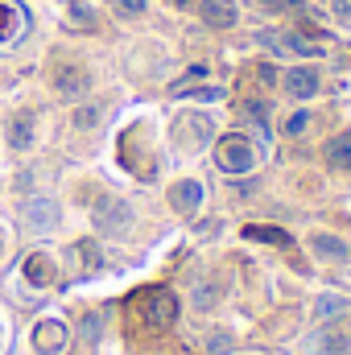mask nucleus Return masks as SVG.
<instances>
[{"label": "nucleus", "instance_id": "c756f323", "mask_svg": "<svg viewBox=\"0 0 351 355\" xmlns=\"http://www.w3.org/2000/svg\"><path fill=\"white\" fill-rule=\"evenodd\" d=\"M174 4H178V8H186V4H190V0H174Z\"/></svg>", "mask_w": 351, "mask_h": 355}, {"label": "nucleus", "instance_id": "b1692460", "mask_svg": "<svg viewBox=\"0 0 351 355\" xmlns=\"http://www.w3.org/2000/svg\"><path fill=\"white\" fill-rule=\"evenodd\" d=\"M268 12H302L306 8V0H261Z\"/></svg>", "mask_w": 351, "mask_h": 355}, {"label": "nucleus", "instance_id": "0eeeda50", "mask_svg": "<svg viewBox=\"0 0 351 355\" xmlns=\"http://www.w3.org/2000/svg\"><path fill=\"white\" fill-rule=\"evenodd\" d=\"M198 12H203V21H207L211 29H232V25L240 21L236 0H203V4H198Z\"/></svg>", "mask_w": 351, "mask_h": 355}, {"label": "nucleus", "instance_id": "f03ea898", "mask_svg": "<svg viewBox=\"0 0 351 355\" xmlns=\"http://www.w3.org/2000/svg\"><path fill=\"white\" fill-rule=\"evenodd\" d=\"M215 162L223 174H248L257 166V145L244 137V132H228L215 141Z\"/></svg>", "mask_w": 351, "mask_h": 355}, {"label": "nucleus", "instance_id": "393cba45", "mask_svg": "<svg viewBox=\"0 0 351 355\" xmlns=\"http://www.w3.org/2000/svg\"><path fill=\"white\" fill-rule=\"evenodd\" d=\"M67 17H71L79 29H91V25H95V12H91V8H83V4H71V12H67Z\"/></svg>", "mask_w": 351, "mask_h": 355}, {"label": "nucleus", "instance_id": "4468645a", "mask_svg": "<svg viewBox=\"0 0 351 355\" xmlns=\"http://www.w3.org/2000/svg\"><path fill=\"white\" fill-rule=\"evenodd\" d=\"M310 347H314L318 355H351V339H348V335L327 331V335H314V339H310Z\"/></svg>", "mask_w": 351, "mask_h": 355}, {"label": "nucleus", "instance_id": "20e7f679", "mask_svg": "<svg viewBox=\"0 0 351 355\" xmlns=\"http://www.w3.org/2000/svg\"><path fill=\"white\" fill-rule=\"evenodd\" d=\"M261 46H268L273 54H302V58L318 54V46H314L310 37H302V33H285V29H264Z\"/></svg>", "mask_w": 351, "mask_h": 355}, {"label": "nucleus", "instance_id": "bb28decb", "mask_svg": "<svg viewBox=\"0 0 351 355\" xmlns=\"http://www.w3.org/2000/svg\"><path fill=\"white\" fill-rule=\"evenodd\" d=\"M228 352H232V335H211L207 355H228Z\"/></svg>", "mask_w": 351, "mask_h": 355}, {"label": "nucleus", "instance_id": "c85d7f7f", "mask_svg": "<svg viewBox=\"0 0 351 355\" xmlns=\"http://www.w3.org/2000/svg\"><path fill=\"white\" fill-rule=\"evenodd\" d=\"M331 8H335V17H339V21H348V25H351V0H331Z\"/></svg>", "mask_w": 351, "mask_h": 355}, {"label": "nucleus", "instance_id": "2eb2a0df", "mask_svg": "<svg viewBox=\"0 0 351 355\" xmlns=\"http://www.w3.org/2000/svg\"><path fill=\"white\" fill-rule=\"evenodd\" d=\"M310 248H314V257H323V261H343V257H348V244H343L339 236H314Z\"/></svg>", "mask_w": 351, "mask_h": 355}, {"label": "nucleus", "instance_id": "ddd939ff", "mask_svg": "<svg viewBox=\"0 0 351 355\" xmlns=\"http://www.w3.org/2000/svg\"><path fill=\"white\" fill-rule=\"evenodd\" d=\"M240 112L248 116V124L257 128V137L268 141V112H273V107H268L264 99H244V103H240Z\"/></svg>", "mask_w": 351, "mask_h": 355}, {"label": "nucleus", "instance_id": "cd10ccee", "mask_svg": "<svg viewBox=\"0 0 351 355\" xmlns=\"http://www.w3.org/2000/svg\"><path fill=\"white\" fill-rule=\"evenodd\" d=\"M83 339H87V343H95V339H99V318H95V314H87V318H83Z\"/></svg>", "mask_w": 351, "mask_h": 355}, {"label": "nucleus", "instance_id": "1a4fd4ad", "mask_svg": "<svg viewBox=\"0 0 351 355\" xmlns=\"http://www.w3.org/2000/svg\"><path fill=\"white\" fill-rule=\"evenodd\" d=\"M211 128H215V120L203 112V116H182L174 128V137L182 141V145H203L207 137H211Z\"/></svg>", "mask_w": 351, "mask_h": 355}, {"label": "nucleus", "instance_id": "a211bd4d", "mask_svg": "<svg viewBox=\"0 0 351 355\" xmlns=\"http://www.w3.org/2000/svg\"><path fill=\"white\" fill-rule=\"evenodd\" d=\"M219 297H223V285H215V281H207V285H198V289L190 293L194 310H215V306H219Z\"/></svg>", "mask_w": 351, "mask_h": 355}, {"label": "nucleus", "instance_id": "f257e3e1", "mask_svg": "<svg viewBox=\"0 0 351 355\" xmlns=\"http://www.w3.org/2000/svg\"><path fill=\"white\" fill-rule=\"evenodd\" d=\"M128 310H132V322L141 331H166V327H174V318H178V297L170 289L153 285V289H141L128 302Z\"/></svg>", "mask_w": 351, "mask_h": 355}, {"label": "nucleus", "instance_id": "aec40b11", "mask_svg": "<svg viewBox=\"0 0 351 355\" xmlns=\"http://www.w3.org/2000/svg\"><path fill=\"white\" fill-rule=\"evenodd\" d=\"M244 236L248 240H264V244H277V248H289L293 244L289 232H281V227H244Z\"/></svg>", "mask_w": 351, "mask_h": 355}, {"label": "nucleus", "instance_id": "9b49d317", "mask_svg": "<svg viewBox=\"0 0 351 355\" xmlns=\"http://www.w3.org/2000/svg\"><path fill=\"white\" fill-rule=\"evenodd\" d=\"M62 343H67V327L62 322H37V331H33V347L46 355L62 352Z\"/></svg>", "mask_w": 351, "mask_h": 355}, {"label": "nucleus", "instance_id": "412c9836", "mask_svg": "<svg viewBox=\"0 0 351 355\" xmlns=\"http://www.w3.org/2000/svg\"><path fill=\"white\" fill-rule=\"evenodd\" d=\"M99 116H103V107H99V103H83V107L75 112V128H83V132H87V128L99 124Z\"/></svg>", "mask_w": 351, "mask_h": 355}, {"label": "nucleus", "instance_id": "f3484780", "mask_svg": "<svg viewBox=\"0 0 351 355\" xmlns=\"http://www.w3.org/2000/svg\"><path fill=\"white\" fill-rule=\"evenodd\" d=\"M348 310V297H339V293H323L318 302H314V318L318 322H331L335 314H343Z\"/></svg>", "mask_w": 351, "mask_h": 355}, {"label": "nucleus", "instance_id": "423d86ee", "mask_svg": "<svg viewBox=\"0 0 351 355\" xmlns=\"http://www.w3.org/2000/svg\"><path fill=\"white\" fill-rule=\"evenodd\" d=\"M281 87L289 91L293 99H310V95L318 91V71H314V67H289V71L281 75Z\"/></svg>", "mask_w": 351, "mask_h": 355}, {"label": "nucleus", "instance_id": "7ed1b4c3", "mask_svg": "<svg viewBox=\"0 0 351 355\" xmlns=\"http://www.w3.org/2000/svg\"><path fill=\"white\" fill-rule=\"evenodd\" d=\"M132 223V207L124 202V198H99L95 202V227L103 232V236H116V232H124Z\"/></svg>", "mask_w": 351, "mask_h": 355}, {"label": "nucleus", "instance_id": "dca6fc26", "mask_svg": "<svg viewBox=\"0 0 351 355\" xmlns=\"http://www.w3.org/2000/svg\"><path fill=\"white\" fill-rule=\"evenodd\" d=\"M327 162H331V170H351V137L348 132L327 145Z\"/></svg>", "mask_w": 351, "mask_h": 355}, {"label": "nucleus", "instance_id": "5701e85b", "mask_svg": "<svg viewBox=\"0 0 351 355\" xmlns=\"http://www.w3.org/2000/svg\"><path fill=\"white\" fill-rule=\"evenodd\" d=\"M281 128H285V137H302V132L310 128V112H293V116H289Z\"/></svg>", "mask_w": 351, "mask_h": 355}, {"label": "nucleus", "instance_id": "f8f14e48", "mask_svg": "<svg viewBox=\"0 0 351 355\" xmlns=\"http://www.w3.org/2000/svg\"><path fill=\"white\" fill-rule=\"evenodd\" d=\"M8 145H12L17 153L33 149V116H29V112H17V116L8 120Z\"/></svg>", "mask_w": 351, "mask_h": 355}, {"label": "nucleus", "instance_id": "39448f33", "mask_svg": "<svg viewBox=\"0 0 351 355\" xmlns=\"http://www.w3.org/2000/svg\"><path fill=\"white\" fill-rule=\"evenodd\" d=\"M21 223L29 232H50L58 223V202L54 198H25L21 202Z\"/></svg>", "mask_w": 351, "mask_h": 355}, {"label": "nucleus", "instance_id": "6e6552de", "mask_svg": "<svg viewBox=\"0 0 351 355\" xmlns=\"http://www.w3.org/2000/svg\"><path fill=\"white\" fill-rule=\"evenodd\" d=\"M87 87H91V79H87L83 67H62V71L54 75V91H58L62 99H83Z\"/></svg>", "mask_w": 351, "mask_h": 355}, {"label": "nucleus", "instance_id": "a878e982", "mask_svg": "<svg viewBox=\"0 0 351 355\" xmlns=\"http://www.w3.org/2000/svg\"><path fill=\"white\" fill-rule=\"evenodd\" d=\"M112 8H116L120 17H141V12H145V0H112Z\"/></svg>", "mask_w": 351, "mask_h": 355}, {"label": "nucleus", "instance_id": "4be33fe9", "mask_svg": "<svg viewBox=\"0 0 351 355\" xmlns=\"http://www.w3.org/2000/svg\"><path fill=\"white\" fill-rule=\"evenodd\" d=\"M25 277H29L33 285H46V281H50V265H46L42 257H33V261H25Z\"/></svg>", "mask_w": 351, "mask_h": 355}, {"label": "nucleus", "instance_id": "6ab92c4d", "mask_svg": "<svg viewBox=\"0 0 351 355\" xmlns=\"http://www.w3.org/2000/svg\"><path fill=\"white\" fill-rule=\"evenodd\" d=\"M17 33H21V8L0 4V42H12Z\"/></svg>", "mask_w": 351, "mask_h": 355}, {"label": "nucleus", "instance_id": "9d476101", "mask_svg": "<svg viewBox=\"0 0 351 355\" xmlns=\"http://www.w3.org/2000/svg\"><path fill=\"white\" fill-rule=\"evenodd\" d=\"M170 202H174V211H198L203 207V182H194V178H186V182H178L170 186Z\"/></svg>", "mask_w": 351, "mask_h": 355}]
</instances>
